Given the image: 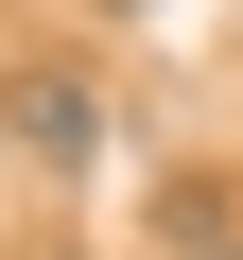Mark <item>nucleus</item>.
Segmentation results:
<instances>
[{"instance_id":"1","label":"nucleus","mask_w":243,"mask_h":260,"mask_svg":"<svg viewBox=\"0 0 243 260\" xmlns=\"http://www.w3.org/2000/svg\"><path fill=\"white\" fill-rule=\"evenodd\" d=\"M0 139H18L35 174H87V156H104V87H70V70H18V87H0Z\"/></svg>"},{"instance_id":"2","label":"nucleus","mask_w":243,"mask_h":260,"mask_svg":"<svg viewBox=\"0 0 243 260\" xmlns=\"http://www.w3.org/2000/svg\"><path fill=\"white\" fill-rule=\"evenodd\" d=\"M191 260H243V243H191Z\"/></svg>"},{"instance_id":"3","label":"nucleus","mask_w":243,"mask_h":260,"mask_svg":"<svg viewBox=\"0 0 243 260\" xmlns=\"http://www.w3.org/2000/svg\"><path fill=\"white\" fill-rule=\"evenodd\" d=\"M122 18H157V0H122Z\"/></svg>"}]
</instances>
